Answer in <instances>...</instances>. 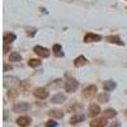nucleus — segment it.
I'll list each match as a JSON object with an SVG mask.
<instances>
[{
  "label": "nucleus",
  "instance_id": "nucleus-1",
  "mask_svg": "<svg viewBox=\"0 0 127 127\" xmlns=\"http://www.w3.org/2000/svg\"><path fill=\"white\" fill-rule=\"evenodd\" d=\"M79 87V83L75 80V79H69L66 83H65V90L67 93H74Z\"/></svg>",
  "mask_w": 127,
  "mask_h": 127
},
{
  "label": "nucleus",
  "instance_id": "nucleus-2",
  "mask_svg": "<svg viewBox=\"0 0 127 127\" xmlns=\"http://www.w3.org/2000/svg\"><path fill=\"white\" fill-rule=\"evenodd\" d=\"M95 93H97V87L95 85H89V87H87L85 89L83 90V97L88 98V99H92L95 95Z\"/></svg>",
  "mask_w": 127,
  "mask_h": 127
},
{
  "label": "nucleus",
  "instance_id": "nucleus-3",
  "mask_svg": "<svg viewBox=\"0 0 127 127\" xmlns=\"http://www.w3.org/2000/svg\"><path fill=\"white\" fill-rule=\"evenodd\" d=\"M102 41V36L95 34V33H87L85 37H84V42L85 43H89V42H99Z\"/></svg>",
  "mask_w": 127,
  "mask_h": 127
},
{
  "label": "nucleus",
  "instance_id": "nucleus-4",
  "mask_svg": "<svg viewBox=\"0 0 127 127\" xmlns=\"http://www.w3.org/2000/svg\"><path fill=\"white\" fill-rule=\"evenodd\" d=\"M29 108H31V105H29L28 103L20 102V103H18V104L14 105V107H13V111L17 112V113H19V112H26V111H28Z\"/></svg>",
  "mask_w": 127,
  "mask_h": 127
},
{
  "label": "nucleus",
  "instance_id": "nucleus-5",
  "mask_svg": "<svg viewBox=\"0 0 127 127\" xmlns=\"http://www.w3.org/2000/svg\"><path fill=\"white\" fill-rule=\"evenodd\" d=\"M33 51L41 57H48L50 56V51L47 48H45V47H42V46H36L33 48Z\"/></svg>",
  "mask_w": 127,
  "mask_h": 127
},
{
  "label": "nucleus",
  "instance_id": "nucleus-6",
  "mask_svg": "<svg viewBox=\"0 0 127 127\" xmlns=\"http://www.w3.org/2000/svg\"><path fill=\"white\" fill-rule=\"evenodd\" d=\"M33 94L36 95L38 99H46V98L48 97V92H47L45 88H37V89L33 92Z\"/></svg>",
  "mask_w": 127,
  "mask_h": 127
},
{
  "label": "nucleus",
  "instance_id": "nucleus-7",
  "mask_svg": "<svg viewBox=\"0 0 127 127\" xmlns=\"http://www.w3.org/2000/svg\"><path fill=\"white\" fill-rule=\"evenodd\" d=\"M99 113H100L99 105L95 104V103H92V104L89 105V116H90V117H97Z\"/></svg>",
  "mask_w": 127,
  "mask_h": 127
},
{
  "label": "nucleus",
  "instance_id": "nucleus-8",
  "mask_svg": "<svg viewBox=\"0 0 127 127\" xmlns=\"http://www.w3.org/2000/svg\"><path fill=\"white\" fill-rule=\"evenodd\" d=\"M107 126V120L105 118H97L90 122V127H105Z\"/></svg>",
  "mask_w": 127,
  "mask_h": 127
},
{
  "label": "nucleus",
  "instance_id": "nucleus-9",
  "mask_svg": "<svg viewBox=\"0 0 127 127\" xmlns=\"http://www.w3.org/2000/svg\"><path fill=\"white\" fill-rule=\"evenodd\" d=\"M65 99H66L65 94H62V93H57V94H55V95H54V97H51V103H55V104H57V103H62Z\"/></svg>",
  "mask_w": 127,
  "mask_h": 127
},
{
  "label": "nucleus",
  "instance_id": "nucleus-10",
  "mask_svg": "<svg viewBox=\"0 0 127 127\" xmlns=\"http://www.w3.org/2000/svg\"><path fill=\"white\" fill-rule=\"evenodd\" d=\"M103 88H104L105 92H112V90H114L116 88H117V84H116V81H113V80H108V81H105L103 84Z\"/></svg>",
  "mask_w": 127,
  "mask_h": 127
},
{
  "label": "nucleus",
  "instance_id": "nucleus-11",
  "mask_svg": "<svg viewBox=\"0 0 127 127\" xmlns=\"http://www.w3.org/2000/svg\"><path fill=\"white\" fill-rule=\"evenodd\" d=\"M17 123H18L20 127H27V126L31 123V118L27 117V116H20V117L17 120Z\"/></svg>",
  "mask_w": 127,
  "mask_h": 127
},
{
  "label": "nucleus",
  "instance_id": "nucleus-12",
  "mask_svg": "<svg viewBox=\"0 0 127 127\" xmlns=\"http://www.w3.org/2000/svg\"><path fill=\"white\" fill-rule=\"evenodd\" d=\"M116 114H117V112H116L114 109H112V108H108V109H105L104 112H103V118H113V117H116Z\"/></svg>",
  "mask_w": 127,
  "mask_h": 127
},
{
  "label": "nucleus",
  "instance_id": "nucleus-13",
  "mask_svg": "<svg viewBox=\"0 0 127 127\" xmlns=\"http://www.w3.org/2000/svg\"><path fill=\"white\" fill-rule=\"evenodd\" d=\"M17 36L14 33H5L4 34V45H8V43H12L13 41H15Z\"/></svg>",
  "mask_w": 127,
  "mask_h": 127
},
{
  "label": "nucleus",
  "instance_id": "nucleus-14",
  "mask_svg": "<svg viewBox=\"0 0 127 127\" xmlns=\"http://www.w3.org/2000/svg\"><path fill=\"white\" fill-rule=\"evenodd\" d=\"M87 62L88 61H87V59L84 57V56H79V57L75 59V61H74V65H75L76 67H80V66H84Z\"/></svg>",
  "mask_w": 127,
  "mask_h": 127
},
{
  "label": "nucleus",
  "instance_id": "nucleus-15",
  "mask_svg": "<svg viewBox=\"0 0 127 127\" xmlns=\"http://www.w3.org/2000/svg\"><path fill=\"white\" fill-rule=\"evenodd\" d=\"M84 116L83 114H76V116H72V117L70 118V123L71 125H76V123H79V122H81V121H84Z\"/></svg>",
  "mask_w": 127,
  "mask_h": 127
},
{
  "label": "nucleus",
  "instance_id": "nucleus-16",
  "mask_svg": "<svg viewBox=\"0 0 127 127\" xmlns=\"http://www.w3.org/2000/svg\"><path fill=\"white\" fill-rule=\"evenodd\" d=\"M107 39H108V42H112V43H117L120 46H123V42L121 41V38L118 36H108Z\"/></svg>",
  "mask_w": 127,
  "mask_h": 127
},
{
  "label": "nucleus",
  "instance_id": "nucleus-17",
  "mask_svg": "<svg viewBox=\"0 0 127 127\" xmlns=\"http://www.w3.org/2000/svg\"><path fill=\"white\" fill-rule=\"evenodd\" d=\"M52 51H54V54L60 57V56H64V52H62V47L61 45H54V47H52Z\"/></svg>",
  "mask_w": 127,
  "mask_h": 127
},
{
  "label": "nucleus",
  "instance_id": "nucleus-18",
  "mask_svg": "<svg viewBox=\"0 0 127 127\" xmlns=\"http://www.w3.org/2000/svg\"><path fill=\"white\" fill-rule=\"evenodd\" d=\"M22 60V56H20V54H18V52H12L9 56V61H12V62H18Z\"/></svg>",
  "mask_w": 127,
  "mask_h": 127
},
{
  "label": "nucleus",
  "instance_id": "nucleus-19",
  "mask_svg": "<svg viewBox=\"0 0 127 127\" xmlns=\"http://www.w3.org/2000/svg\"><path fill=\"white\" fill-rule=\"evenodd\" d=\"M48 116H51V117H55V118H62L64 117V113L61 111H57V109H52L48 112Z\"/></svg>",
  "mask_w": 127,
  "mask_h": 127
},
{
  "label": "nucleus",
  "instance_id": "nucleus-20",
  "mask_svg": "<svg viewBox=\"0 0 127 127\" xmlns=\"http://www.w3.org/2000/svg\"><path fill=\"white\" fill-rule=\"evenodd\" d=\"M98 100L102 102V103L109 102V94H108V93H102V94H99V95H98Z\"/></svg>",
  "mask_w": 127,
  "mask_h": 127
},
{
  "label": "nucleus",
  "instance_id": "nucleus-21",
  "mask_svg": "<svg viewBox=\"0 0 127 127\" xmlns=\"http://www.w3.org/2000/svg\"><path fill=\"white\" fill-rule=\"evenodd\" d=\"M28 65L31 67H38L41 65V60H37V59H31L28 61Z\"/></svg>",
  "mask_w": 127,
  "mask_h": 127
},
{
  "label": "nucleus",
  "instance_id": "nucleus-22",
  "mask_svg": "<svg viewBox=\"0 0 127 127\" xmlns=\"http://www.w3.org/2000/svg\"><path fill=\"white\" fill-rule=\"evenodd\" d=\"M46 127H57V122L50 120V121H47V122H46Z\"/></svg>",
  "mask_w": 127,
  "mask_h": 127
},
{
  "label": "nucleus",
  "instance_id": "nucleus-23",
  "mask_svg": "<svg viewBox=\"0 0 127 127\" xmlns=\"http://www.w3.org/2000/svg\"><path fill=\"white\" fill-rule=\"evenodd\" d=\"M8 51H9V46L8 45H4V54H6Z\"/></svg>",
  "mask_w": 127,
  "mask_h": 127
}]
</instances>
